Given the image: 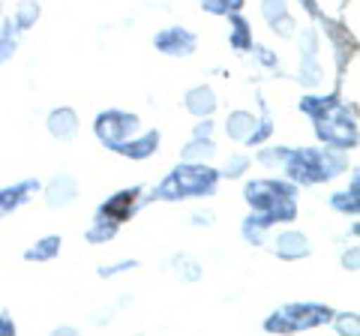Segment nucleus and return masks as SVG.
Wrapping results in <instances>:
<instances>
[{"mask_svg": "<svg viewBox=\"0 0 360 336\" xmlns=\"http://www.w3.org/2000/svg\"><path fill=\"white\" fill-rule=\"evenodd\" d=\"M283 318L288 321V330H309V328L328 324L333 318V312L324 304H291L283 309Z\"/></svg>", "mask_w": 360, "mask_h": 336, "instance_id": "obj_6", "label": "nucleus"}, {"mask_svg": "<svg viewBox=\"0 0 360 336\" xmlns=\"http://www.w3.org/2000/svg\"><path fill=\"white\" fill-rule=\"evenodd\" d=\"M156 148H160V132H144L141 138H129L117 153L129 156V160H148L150 153H156Z\"/></svg>", "mask_w": 360, "mask_h": 336, "instance_id": "obj_15", "label": "nucleus"}, {"mask_svg": "<svg viewBox=\"0 0 360 336\" xmlns=\"http://www.w3.org/2000/svg\"><path fill=\"white\" fill-rule=\"evenodd\" d=\"M117 226H120L117 219L96 217V222H94V226H90V231H87V240H90V243H105V240H111V238L117 234Z\"/></svg>", "mask_w": 360, "mask_h": 336, "instance_id": "obj_17", "label": "nucleus"}, {"mask_svg": "<svg viewBox=\"0 0 360 336\" xmlns=\"http://www.w3.org/2000/svg\"><path fill=\"white\" fill-rule=\"evenodd\" d=\"M276 255L279 259H303V255H309V240H307V234H300V231H285V234H279V240H276Z\"/></svg>", "mask_w": 360, "mask_h": 336, "instance_id": "obj_12", "label": "nucleus"}, {"mask_svg": "<svg viewBox=\"0 0 360 336\" xmlns=\"http://www.w3.org/2000/svg\"><path fill=\"white\" fill-rule=\"evenodd\" d=\"M330 105H336V96H307V99H300V111L303 115H309L312 120L321 117Z\"/></svg>", "mask_w": 360, "mask_h": 336, "instance_id": "obj_20", "label": "nucleus"}, {"mask_svg": "<svg viewBox=\"0 0 360 336\" xmlns=\"http://www.w3.org/2000/svg\"><path fill=\"white\" fill-rule=\"evenodd\" d=\"M297 189L291 183H279V181H252L246 183L243 198L252 205V210L262 217L267 226L274 222H288L297 217V201H295Z\"/></svg>", "mask_w": 360, "mask_h": 336, "instance_id": "obj_1", "label": "nucleus"}, {"mask_svg": "<svg viewBox=\"0 0 360 336\" xmlns=\"http://www.w3.org/2000/svg\"><path fill=\"white\" fill-rule=\"evenodd\" d=\"M132 267H135V261H120V264L103 267V271H99V276H117V273H123V271H132Z\"/></svg>", "mask_w": 360, "mask_h": 336, "instance_id": "obj_30", "label": "nucleus"}, {"mask_svg": "<svg viewBox=\"0 0 360 336\" xmlns=\"http://www.w3.org/2000/svg\"><path fill=\"white\" fill-rule=\"evenodd\" d=\"M13 333H15V324L6 316H0V336H13Z\"/></svg>", "mask_w": 360, "mask_h": 336, "instance_id": "obj_31", "label": "nucleus"}, {"mask_svg": "<svg viewBox=\"0 0 360 336\" xmlns=\"http://www.w3.org/2000/svg\"><path fill=\"white\" fill-rule=\"evenodd\" d=\"M219 181V172H213L210 165L205 162H186V165H177L172 174L160 183V189L153 193V198H165V201H174V198H189V195H210L217 189Z\"/></svg>", "mask_w": 360, "mask_h": 336, "instance_id": "obj_2", "label": "nucleus"}, {"mask_svg": "<svg viewBox=\"0 0 360 336\" xmlns=\"http://www.w3.org/2000/svg\"><path fill=\"white\" fill-rule=\"evenodd\" d=\"M270 27H274L279 37H295V33H297V25H295V18H291V15H283L279 21H274Z\"/></svg>", "mask_w": 360, "mask_h": 336, "instance_id": "obj_28", "label": "nucleus"}, {"mask_svg": "<svg viewBox=\"0 0 360 336\" xmlns=\"http://www.w3.org/2000/svg\"><path fill=\"white\" fill-rule=\"evenodd\" d=\"M37 189H39V181H21L15 186L0 189V214H13V210H18Z\"/></svg>", "mask_w": 360, "mask_h": 336, "instance_id": "obj_10", "label": "nucleus"}, {"mask_svg": "<svg viewBox=\"0 0 360 336\" xmlns=\"http://www.w3.org/2000/svg\"><path fill=\"white\" fill-rule=\"evenodd\" d=\"M37 18H39V4L37 0H21V4L15 6V30H27L37 25Z\"/></svg>", "mask_w": 360, "mask_h": 336, "instance_id": "obj_18", "label": "nucleus"}, {"mask_svg": "<svg viewBox=\"0 0 360 336\" xmlns=\"http://www.w3.org/2000/svg\"><path fill=\"white\" fill-rule=\"evenodd\" d=\"M315 132L324 144L330 148H354L357 144V123L352 117V111L342 108L340 103L330 105L321 117H315Z\"/></svg>", "mask_w": 360, "mask_h": 336, "instance_id": "obj_3", "label": "nucleus"}, {"mask_svg": "<svg viewBox=\"0 0 360 336\" xmlns=\"http://www.w3.org/2000/svg\"><path fill=\"white\" fill-rule=\"evenodd\" d=\"M225 132H229L231 141L250 144L252 132H255V115H250V111H234V115L225 120Z\"/></svg>", "mask_w": 360, "mask_h": 336, "instance_id": "obj_14", "label": "nucleus"}, {"mask_svg": "<svg viewBox=\"0 0 360 336\" xmlns=\"http://www.w3.org/2000/svg\"><path fill=\"white\" fill-rule=\"evenodd\" d=\"M213 150H217V148H213L210 138H205V141L195 138L193 144H186V148H184V160H189V162H205V160H210V156H213Z\"/></svg>", "mask_w": 360, "mask_h": 336, "instance_id": "obj_21", "label": "nucleus"}, {"mask_svg": "<svg viewBox=\"0 0 360 336\" xmlns=\"http://www.w3.org/2000/svg\"><path fill=\"white\" fill-rule=\"evenodd\" d=\"M201 9L210 13V15H229L231 13L229 0H201Z\"/></svg>", "mask_w": 360, "mask_h": 336, "instance_id": "obj_27", "label": "nucleus"}, {"mask_svg": "<svg viewBox=\"0 0 360 336\" xmlns=\"http://www.w3.org/2000/svg\"><path fill=\"white\" fill-rule=\"evenodd\" d=\"M13 54H15V37H13V21H9L4 33H0V63H6Z\"/></svg>", "mask_w": 360, "mask_h": 336, "instance_id": "obj_25", "label": "nucleus"}, {"mask_svg": "<svg viewBox=\"0 0 360 336\" xmlns=\"http://www.w3.org/2000/svg\"><path fill=\"white\" fill-rule=\"evenodd\" d=\"M229 21H231V46L243 51V49H250L252 46V33H250V25L240 18V15H231L229 13Z\"/></svg>", "mask_w": 360, "mask_h": 336, "instance_id": "obj_19", "label": "nucleus"}, {"mask_svg": "<svg viewBox=\"0 0 360 336\" xmlns=\"http://www.w3.org/2000/svg\"><path fill=\"white\" fill-rule=\"evenodd\" d=\"M262 13L267 18V25H274V21L288 15V6H285V0H262Z\"/></svg>", "mask_w": 360, "mask_h": 336, "instance_id": "obj_24", "label": "nucleus"}, {"mask_svg": "<svg viewBox=\"0 0 360 336\" xmlns=\"http://www.w3.org/2000/svg\"><path fill=\"white\" fill-rule=\"evenodd\" d=\"M49 132H51L54 138H60V141L75 138V132H78L75 111L72 108H54L51 115H49Z\"/></svg>", "mask_w": 360, "mask_h": 336, "instance_id": "obj_11", "label": "nucleus"}, {"mask_svg": "<svg viewBox=\"0 0 360 336\" xmlns=\"http://www.w3.org/2000/svg\"><path fill=\"white\" fill-rule=\"evenodd\" d=\"M255 54H258V60L262 63H267V66H276V58L270 51H264V49H255Z\"/></svg>", "mask_w": 360, "mask_h": 336, "instance_id": "obj_32", "label": "nucleus"}, {"mask_svg": "<svg viewBox=\"0 0 360 336\" xmlns=\"http://www.w3.org/2000/svg\"><path fill=\"white\" fill-rule=\"evenodd\" d=\"M60 252V238L58 234H49V238H42L30 246V250L25 252V259L27 261H51L54 255Z\"/></svg>", "mask_w": 360, "mask_h": 336, "instance_id": "obj_16", "label": "nucleus"}, {"mask_svg": "<svg viewBox=\"0 0 360 336\" xmlns=\"http://www.w3.org/2000/svg\"><path fill=\"white\" fill-rule=\"evenodd\" d=\"M135 198H139V186H132V189H120L117 195H111L103 207H99V217H108V219H117L123 222L129 214H132V207H135Z\"/></svg>", "mask_w": 360, "mask_h": 336, "instance_id": "obj_9", "label": "nucleus"}, {"mask_svg": "<svg viewBox=\"0 0 360 336\" xmlns=\"http://www.w3.org/2000/svg\"><path fill=\"white\" fill-rule=\"evenodd\" d=\"M153 46L172 58H186L195 51V33H189L186 27H165L162 33H156Z\"/></svg>", "mask_w": 360, "mask_h": 336, "instance_id": "obj_7", "label": "nucleus"}, {"mask_svg": "<svg viewBox=\"0 0 360 336\" xmlns=\"http://www.w3.org/2000/svg\"><path fill=\"white\" fill-rule=\"evenodd\" d=\"M229 6H231V13H238V9L243 6V0H229Z\"/></svg>", "mask_w": 360, "mask_h": 336, "instance_id": "obj_33", "label": "nucleus"}, {"mask_svg": "<svg viewBox=\"0 0 360 336\" xmlns=\"http://www.w3.org/2000/svg\"><path fill=\"white\" fill-rule=\"evenodd\" d=\"M330 205H333V210H340V214H357V181L348 193H336L330 198Z\"/></svg>", "mask_w": 360, "mask_h": 336, "instance_id": "obj_22", "label": "nucleus"}, {"mask_svg": "<svg viewBox=\"0 0 360 336\" xmlns=\"http://www.w3.org/2000/svg\"><path fill=\"white\" fill-rule=\"evenodd\" d=\"M285 172L295 183H321L324 181V165H321V150L303 148V150H288Z\"/></svg>", "mask_w": 360, "mask_h": 336, "instance_id": "obj_5", "label": "nucleus"}, {"mask_svg": "<svg viewBox=\"0 0 360 336\" xmlns=\"http://www.w3.org/2000/svg\"><path fill=\"white\" fill-rule=\"evenodd\" d=\"M184 105H186L189 115H195V117H210L213 111H217V93H213L210 87H193V91L186 93Z\"/></svg>", "mask_w": 360, "mask_h": 336, "instance_id": "obj_13", "label": "nucleus"}, {"mask_svg": "<svg viewBox=\"0 0 360 336\" xmlns=\"http://www.w3.org/2000/svg\"><path fill=\"white\" fill-rule=\"evenodd\" d=\"M75 198H78V183L72 174H58L49 183V189H45V201H49L51 207H66V205H72Z\"/></svg>", "mask_w": 360, "mask_h": 336, "instance_id": "obj_8", "label": "nucleus"}, {"mask_svg": "<svg viewBox=\"0 0 360 336\" xmlns=\"http://www.w3.org/2000/svg\"><path fill=\"white\" fill-rule=\"evenodd\" d=\"M252 165V160H250V156H243V153H234L231 156V160H229V165H225V177H240L243 172H246V168H250Z\"/></svg>", "mask_w": 360, "mask_h": 336, "instance_id": "obj_26", "label": "nucleus"}, {"mask_svg": "<svg viewBox=\"0 0 360 336\" xmlns=\"http://www.w3.org/2000/svg\"><path fill=\"white\" fill-rule=\"evenodd\" d=\"M139 117L127 115V111H103L96 120H94V132L96 138L105 144L111 150H120L135 132H139Z\"/></svg>", "mask_w": 360, "mask_h": 336, "instance_id": "obj_4", "label": "nucleus"}, {"mask_svg": "<svg viewBox=\"0 0 360 336\" xmlns=\"http://www.w3.org/2000/svg\"><path fill=\"white\" fill-rule=\"evenodd\" d=\"M336 330H340V333H357L360 330V324H357V316H340V318H336Z\"/></svg>", "mask_w": 360, "mask_h": 336, "instance_id": "obj_29", "label": "nucleus"}, {"mask_svg": "<svg viewBox=\"0 0 360 336\" xmlns=\"http://www.w3.org/2000/svg\"><path fill=\"white\" fill-rule=\"evenodd\" d=\"M288 160V148H267L258 153V162L267 165V168H276V165H285Z\"/></svg>", "mask_w": 360, "mask_h": 336, "instance_id": "obj_23", "label": "nucleus"}]
</instances>
